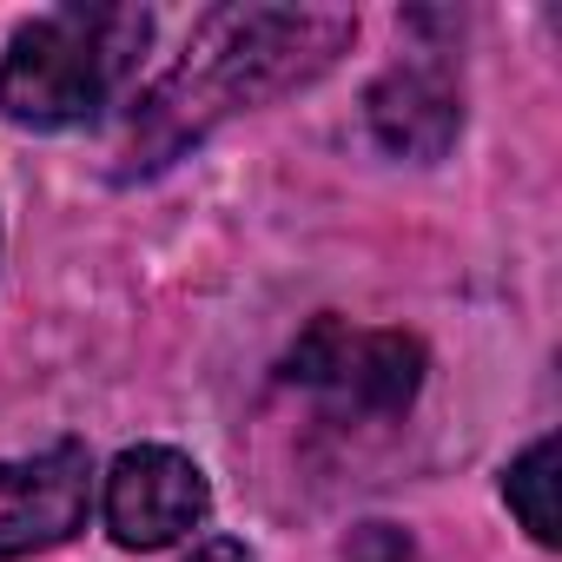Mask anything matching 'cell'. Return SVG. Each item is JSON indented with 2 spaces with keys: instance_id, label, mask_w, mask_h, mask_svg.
<instances>
[{
  "instance_id": "9c48e42d",
  "label": "cell",
  "mask_w": 562,
  "mask_h": 562,
  "mask_svg": "<svg viewBox=\"0 0 562 562\" xmlns=\"http://www.w3.org/2000/svg\"><path fill=\"white\" fill-rule=\"evenodd\" d=\"M192 562H258L245 542H232V536H218V542H205V549H192Z\"/></svg>"
},
{
  "instance_id": "8992f818",
  "label": "cell",
  "mask_w": 562,
  "mask_h": 562,
  "mask_svg": "<svg viewBox=\"0 0 562 562\" xmlns=\"http://www.w3.org/2000/svg\"><path fill=\"white\" fill-rule=\"evenodd\" d=\"M364 120H371V133H378L384 153L437 166L457 146V133H463V87H457L450 67L411 60V67H391L364 93Z\"/></svg>"
},
{
  "instance_id": "7a4b0ae2",
  "label": "cell",
  "mask_w": 562,
  "mask_h": 562,
  "mask_svg": "<svg viewBox=\"0 0 562 562\" xmlns=\"http://www.w3.org/2000/svg\"><path fill=\"white\" fill-rule=\"evenodd\" d=\"M153 47V14L126 0H67L14 27L0 54V113L14 126H93Z\"/></svg>"
},
{
  "instance_id": "5b68a950",
  "label": "cell",
  "mask_w": 562,
  "mask_h": 562,
  "mask_svg": "<svg viewBox=\"0 0 562 562\" xmlns=\"http://www.w3.org/2000/svg\"><path fill=\"white\" fill-rule=\"evenodd\" d=\"M93 509V457L87 443H54L41 457L0 463V562L60 549L87 529Z\"/></svg>"
},
{
  "instance_id": "52a82bcc",
  "label": "cell",
  "mask_w": 562,
  "mask_h": 562,
  "mask_svg": "<svg viewBox=\"0 0 562 562\" xmlns=\"http://www.w3.org/2000/svg\"><path fill=\"white\" fill-rule=\"evenodd\" d=\"M503 503L516 509V522L555 549V437H536L509 470H503Z\"/></svg>"
},
{
  "instance_id": "3957f363",
  "label": "cell",
  "mask_w": 562,
  "mask_h": 562,
  "mask_svg": "<svg viewBox=\"0 0 562 562\" xmlns=\"http://www.w3.org/2000/svg\"><path fill=\"white\" fill-rule=\"evenodd\" d=\"M285 384H305L351 424L404 417L424 391V345L404 331H351L345 318H318L292 345Z\"/></svg>"
},
{
  "instance_id": "ba28073f",
  "label": "cell",
  "mask_w": 562,
  "mask_h": 562,
  "mask_svg": "<svg viewBox=\"0 0 562 562\" xmlns=\"http://www.w3.org/2000/svg\"><path fill=\"white\" fill-rule=\"evenodd\" d=\"M345 562H411V536L391 529V522H364V529L345 542Z\"/></svg>"
},
{
  "instance_id": "6da1fadb",
  "label": "cell",
  "mask_w": 562,
  "mask_h": 562,
  "mask_svg": "<svg viewBox=\"0 0 562 562\" xmlns=\"http://www.w3.org/2000/svg\"><path fill=\"white\" fill-rule=\"evenodd\" d=\"M351 41H358V14L345 8H258V0L212 8L192 27L186 54L139 93L120 172L146 179L172 166L186 146H199L205 133H218L232 113L312 87L318 74L338 67V54H351Z\"/></svg>"
},
{
  "instance_id": "277c9868",
  "label": "cell",
  "mask_w": 562,
  "mask_h": 562,
  "mask_svg": "<svg viewBox=\"0 0 562 562\" xmlns=\"http://www.w3.org/2000/svg\"><path fill=\"white\" fill-rule=\"evenodd\" d=\"M212 516L205 470L172 443H133L106 470V529L120 549H166L186 542Z\"/></svg>"
}]
</instances>
